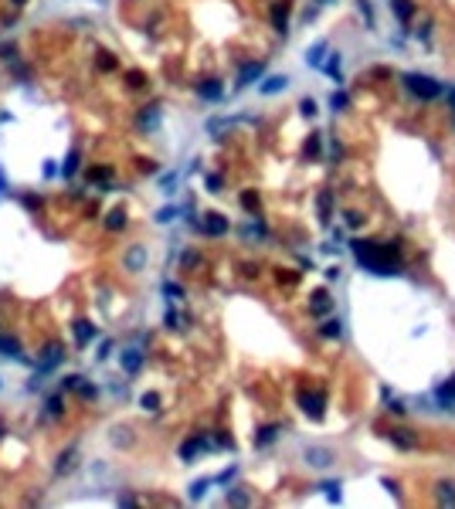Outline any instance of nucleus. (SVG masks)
Returning a JSON list of instances; mask_svg holds the SVG:
<instances>
[{"instance_id":"1","label":"nucleus","mask_w":455,"mask_h":509,"mask_svg":"<svg viewBox=\"0 0 455 509\" xmlns=\"http://www.w3.org/2000/svg\"><path fill=\"white\" fill-rule=\"evenodd\" d=\"M404 82H408V89L415 92L418 99H438V95H442V85L431 82L428 75H415V71H411V75H404Z\"/></svg>"},{"instance_id":"2","label":"nucleus","mask_w":455,"mask_h":509,"mask_svg":"<svg viewBox=\"0 0 455 509\" xmlns=\"http://www.w3.org/2000/svg\"><path fill=\"white\" fill-rule=\"evenodd\" d=\"M323 404H326V394H323V390H303V394H299V407H303L313 421L323 418Z\"/></svg>"},{"instance_id":"3","label":"nucleus","mask_w":455,"mask_h":509,"mask_svg":"<svg viewBox=\"0 0 455 509\" xmlns=\"http://www.w3.org/2000/svg\"><path fill=\"white\" fill-rule=\"evenodd\" d=\"M201 231H208L214 238H221V235H228V217H221V214H208L204 217V224H197Z\"/></svg>"},{"instance_id":"4","label":"nucleus","mask_w":455,"mask_h":509,"mask_svg":"<svg viewBox=\"0 0 455 509\" xmlns=\"http://www.w3.org/2000/svg\"><path fill=\"white\" fill-rule=\"evenodd\" d=\"M208 448H211V445H208L204 438H187V441L180 445V458H183V462H190L194 455H201V451H208Z\"/></svg>"},{"instance_id":"5","label":"nucleus","mask_w":455,"mask_h":509,"mask_svg":"<svg viewBox=\"0 0 455 509\" xmlns=\"http://www.w3.org/2000/svg\"><path fill=\"white\" fill-rule=\"evenodd\" d=\"M306 462H309V465H316V469H326V465H333V451L309 448V451H306Z\"/></svg>"},{"instance_id":"6","label":"nucleus","mask_w":455,"mask_h":509,"mask_svg":"<svg viewBox=\"0 0 455 509\" xmlns=\"http://www.w3.org/2000/svg\"><path fill=\"white\" fill-rule=\"evenodd\" d=\"M255 78H262V61H248L242 68V75H238V85H251Z\"/></svg>"},{"instance_id":"7","label":"nucleus","mask_w":455,"mask_h":509,"mask_svg":"<svg viewBox=\"0 0 455 509\" xmlns=\"http://www.w3.org/2000/svg\"><path fill=\"white\" fill-rule=\"evenodd\" d=\"M316 204H319V221H323V224H330V210H333V194H330V190H319Z\"/></svg>"},{"instance_id":"8","label":"nucleus","mask_w":455,"mask_h":509,"mask_svg":"<svg viewBox=\"0 0 455 509\" xmlns=\"http://www.w3.org/2000/svg\"><path fill=\"white\" fill-rule=\"evenodd\" d=\"M75 339H78V346H89L95 339V326L92 323H75Z\"/></svg>"},{"instance_id":"9","label":"nucleus","mask_w":455,"mask_h":509,"mask_svg":"<svg viewBox=\"0 0 455 509\" xmlns=\"http://www.w3.org/2000/svg\"><path fill=\"white\" fill-rule=\"evenodd\" d=\"M122 367H126V373H136V370L143 367V353H140V350H126V353H122Z\"/></svg>"},{"instance_id":"10","label":"nucleus","mask_w":455,"mask_h":509,"mask_svg":"<svg viewBox=\"0 0 455 509\" xmlns=\"http://www.w3.org/2000/svg\"><path fill=\"white\" fill-rule=\"evenodd\" d=\"M391 10L397 14V21H411V14H415V3H411V0H391Z\"/></svg>"},{"instance_id":"11","label":"nucleus","mask_w":455,"mask_h":509,"mask_svg":"<svg viewBox=\"0 0 455 509\" xmlns=\"http://www.w3.org/2000/svg\"><path fill=\"white\" fill-rule=\"evenodd\" d=\"M197 92H201L204 99H221V95H224L221 82H211V78H208V82H197Z\"/></svg>"},{"instance_id":"12","label":"nucleus","mask_w":455,"mask_h":509,"mask_svg":"<svg viewBox=\"0 0 455 509\" xmlns=\"http://www.w3.org/2000/svg\"><path fill=\"white\" fill-rule=\"evenodd\" d=\"M0 353H3V357H17V360H21V343H17L14 336H0Z\"/></svg>"},{"instance_id":"13","label":"nucleus","mask_w":455,"mask_h":509,"mask_svg":"<svg viewBox=\"0 0 455 509\" xmlns=\"http://www.w3.org/2000/svg\"><path fill=\"white\" fill-rule=\"evenodd\" d=\"M61 357H65V353H61V346H58V343H51V346L44 350V357H41V370H48V367H55V363H58Z\"/></svg>"},{"instance_id":"14","label":"nucleus","mask_w":455,"mask_h":509,"mask_svg":"<svg viewBox=\"0 0 455 509\" xmlns=\"http://www.w3.org/2000/svg\"><path fill=\"white\" fill-rule=\"evenodd\" d=\"M285 17H289V3L282 0V3H275V7H272V21H275V28L282 31V34H285Z\"/></svg>"},{"instance_id":"15","label":"nucleus","mask_w":455,"mask_h":509,"mask_svg":"<svg viewBox=\"0 0 455 509\" xmlns=\"http://www.w3.org/2000/svg\"><path fill=\"white\" fill-rule=\"evenodd\" d=\"M285 85H289V78H285V75H272V78L262 85V92H265V95H275V92H282Z\"/></svg>"},{"instance_id":"16","label":"nucleus","mask_w":455,"mask_h":509,"mask_svg":"<svg viewBox=\"0 0 455 509\" xmlns=\"http://www.w3.org/2000/svg\"><path fill=\"white\" fill-rule=\"evenodd\" d=\"M323 51H326V41L313 44V51H306V61H309L313 68H323Z\"/></svg>"},{"instance_id":"17","label":"nucleus","mask_w":455,"mask_h":509,"mask_svg":"<svg viewBox=\"0 0 455 509\" xmlns=\"http://www.w3.org/2000/svg\"><path fill=\"white\" fill-rule=\"evenodd\" d=\"M340 333H343V323H340V319H326V323L319 326V336H326V339H333Z\"/></svg>"},{"instance_id":"18","label":"nucleus","mask_w":455,"mask_h":509,"mask_svg":"<svg viewBox=\"0 0 455 509\" xmlns=\"http://www.w3.org/2000/svg\"><path fill=\"white\" fill-rule=\"evenodd\" d=\"M309 309H313L316 316L330 312V296H326V292H316V296H313V305H309Z\"/></svg>"},{"instance_id":"19","label":"nucleus","mask_w":455,"mask_h":509,"mask_svg":"<svg viewBox=\"0 0 455 509\" xmlns=\"http://www.w3.org/2000/svg\"><path fill=\"white\" fill-rule=\"evenodd\" d=\"M143 262H146V251H143V248H133V251L126 255V265H129V271H136Z\"/></svg>"},{"instance_id":"20","label":"nucleus","mask_w":455,"mask_h":509,"mask_svg":"<svg viewBox=\"0 0 455 509\" xmlns=\"http://www.w3.org/2000/svg\"><path fill=\"white\" fill-rule=\"evenodd\" d=\"M279 431H282V424H269V428H262V431H258V438H255V445H269Z\"/></svg>"},{"instance_id":"21","label":"nucleus","mask_w":455,"mask_h":509,"mask_svg":"<svg viewBox=\"0 0 455 509\" xmlns=\"http://www.w3.org/2000/svg\"><path fill=\"white\" fill-rule=\"evenodd\" d=\"M408 435H411V431H391V441H394L397 448H404V451H408V448H415V441H411Z\"/></svg>"},{"instance_id":"22","label":"nucleus","mask_w":455,"mask_h":509,"mask_svg":"<svg viewBox=\"0 0 455 509\" xmlns=\"http://www.w3.org/2000/svg\"><path fill=\"white\" fill-rule=\"evenodd\" d=\"M122 224H126V214H122L119 207L109 210V217H105V228H109V231H116V228H122Z\"/></svg>"},{"instance_id":"23","label":"nucleus","mask_w":455,"mask_h":509,"mask_svg":"<svg viewBox=\"0 0 455 509\" xmlns=\"http://www.w3.org/2000/svg\"><path fill=\"white\" fill-rule=\"evenodd\" d=\"M438 489H442L438 499H442L445 506H455V485H452V482H445V485H438Z\"/></svg>"},{"instance_id":"24","label":"nucleus","mask_w":455,"mask_h":509,"mask_svg":"<svg viewBox=\"0 0 455 509\" xmlns=\"http://www.w3.org/2000/svg\"><path fill=\"white\" fill-rule=\"evenodd\" d=\"M140 407H143V411H160V397H156V394H143V397H140Z\"/></svg>"},{"instance_id":"25","label":"nucleus","mask_w":455,"mask_h":509,"mask_svg":"<svg viewBox=\"0 0 455 509\" xmlns=\"http://www.w3.org/2000/svg\"><path fill=\"white\" fill-rule=\"evenodd\" d=\"M109 177H112L109 167H95V170L89 173V180H95V183H109Z\"/></svg>"},{"instance_id":"26","label":"nucleus","mask_w":455,"mask_h":509,"mask_svg":"<svg viewBox=\"0 0 455 509\" xmlns=\"http://www.w3.org/2000/svg\"><path fill=\"white\" fill-rule=\"evenodd\" d=\"M156 119H160V116H156V109H150V112H140V126H146V129H153V126H156Z\"/></svg>"},{"instance_id":"27","label":"nucleus","mask_w":455,"mask_h":509,"mask_svg":"<svg viewBox=\"0 0 455 509\" xmlns=\"http://www.w3.org/2000/svg\"><path fill=\"white\" fill-rule=\"evenodd\" d=\"M78 170V150H71V156H68V163H65V177H71Z\"/></svg>"},{"instance_id":"28","label":"nucleus","mask_w":455,"mask_h":509,"mask_svg":"<svg viewBox=\"0 0 455 509\" xmlns=\"http://www.w3.org/2000/svg\"><path fill=\"white\" fill-rule=\"evenodd\" d=\"M323 68H326V71H330V75H333L336 82H340V55H333V58L326 61V65H323Z\"/></svg>"},{"instance_id":"29","label":"nucleus","mask_w":455,"mask_h":509,"mask_svg":"<svg viewBox=\"0 0 455 509\" xmlns=\"http://www.w3.org/2000/svg\"><path fill=\"white\" fill-rule=\"evenodd\" d=\"M347 102H350V99H347L343 92H333V95H330V105H333V109H347Z\"/></svg>"},{"instance_id":"30","label":"nucleus","mask_w":455,"mask_h":509,"mask_svg":"<svg viewBox=\"0 0 455 509\" xmlns=\"http://www.w3.org/2000/svg\"><path fill=\"white\" fill-rule=\"evenodd\" d=\"M204 492H208V482H204V479H201V482H194V485H190V499H201Z\"/></svg>"},{"instance_id":"31","label":"nucleus","mask_w":455,"mask_h":509,"mask_svg":"<svg viewBox=\"0 0 455 509\" xmlns=\"http://www.w3.org/2000/svg\"><path fill=\"white\" fill-rule=\"evenodd\" d=\"M306 153H309V156H316V153H319V133H313V136H309V143H306Z\"/></svg>"},{"instance_id":"32","label":"nucleus","mask_w":455,"mask_h":509,"mask_svg":"<svg viewBox=\"0 0 455 509\" xmlns=\"http://www.w3.org/2000/svg\"><path fill=\"white\" fill-rule=\"evenodd\" d=\"M174 187H177V177H170V173H167V177L160 180V190H163V194H174Z\"/></svg>"},{"instance_id":"33","label":"nucleus","mask_w":455,"mask_h":509,"mask_svg":"<svg viewBox=\"0 0 455 509\" xmlns=\"http://www.w3.org/2000/svg\"><path fill=\"white\" fill-rule=\"evenodd\" d=\"M174 217H177V207H163L160 214H156V221H160V224H167V221H174Z\"/></svg>"},{"instance_id":"34","label":"nucleus","mask_w":455,"mask_h":509,"mask_svg":"<svg viewBox=\"0 0 455 509\" xmlns=\"http://www.w3.org/2000/svg\"><path fill=\"white\" fill-rule=\"evenodd\" d=\"M299 109H303V116H309V119L316 116V102H313V99H303V102H299Z\"/></svg>"},{"instance_id":"35","label":"nucleus","mask_w":455,"mask_h":509,"mask_svg":"<svg viewBox=\"0 0 455 509\" xmlns=\"http://www.w3.org/2000/svg\"><path fill=\"white\" fill-rule=\"evenodd\" d=\"M163 292H167L170 299H180V296H183V289H180V285H174V282H167V285H163Z\"/></svg>"},{"instance_id":"36","label":"nucleus","mask_w":455,"mask_h":509,"mask_svg":"<svg viewBox=\"0 0 455 509\" xmlns=\"http://www.w3.org/2000/svg\"><path fill=\"white\" fill-rule=\"evenodd\" d=\"M78 384H82V377H65V380H61V390H78Z\"/></svg>"},{"instance_id":"37","label":"nucleus","mask_w":455,"mask_h":509,"mask_svg":"<svg viewBox=\"0 0 455 509\" xmlns=\"http://www.w3.org/2000/svg\"><path fill=\"white\" fill-rule=\"evenodd\" d=\"M323 489H326L330 499H340V482H323Z\"/></svg>"},{"instance_id":"38","label":"nucleus","mask_w":455,"mask_h":509,"mask_svg":"<svg viewBox=\"0 0 455 509\" xmlns=\"http://www.w3.org/2000/svg\"><path fill=\"white\" fill-rule=\"evenodd\" d=\"M163 323H167V330H174V326H177V323H180V316H177V312H174V309H170V312H167V316H163Z\"/></svg>"},{"instance_id":"39","label":"nucleus","mask_w":455,"mask_h":509,"mask_svg":"<svg viewBox=\"0 0 455 509\" xmlns=\"http://www.w3.org/2000/svg\"><path fill=\"white\" fill-rule=\"evenodd\" d=\"M78 394H82L85 401H92V397H95V387H92V384H78Z\"/></svg>"},{"instance_id":"40","label":"nucleus","mask_w":455,"mask_h":509,"mask_svg":"<svg viewBox=\"0 0 455 509\" xmlns=\"http://www.w3.org/2000/svg\"><path fill=\"white\" fill-rule=\"evenodd\" d=\"M48 414H61V397H51V401H48Z\"/></svg>"},{"instance_id":"41","label":"nucleus","mask_w":455,"mask_h":509,"mask_svg":"<svg viewBox=\"0 0 455 509\" xmlns=\"http://www.w3.org/2000/svg\"><path fill=\"white\" fill-rule=\"evenodd\" d=\"M228 503H238V506H245V503H248V496H245V492H231V496H228Z\"/></svg>"},{"instance_id":"42","label":"nucleus","mask_w":455,"mask_h":509,"mask_svg":"<svg viewBox=\"0 0 455 509\" xmlns=\"http://www.w3.org/2000/svg\"><path fill=\"white\" fill-rule=\"evenodd\" d=\"M360 221H364V217H360L357 210H353V214H347V224H350V228H360Z\"/></svg>"},{"instance_id":"43","label":"nucleus","mask_w":455,"mask_h":509,"mask_svg":"<svg viewBox=\"0 0 455 509\" xmlns=\"http://www.w3.org/2000/svg\"><path fill=\"white\" fill-rule=\"evenodd\" d=\"M242 204H245V207H248V210H251V207H255V204H258V197H255V194H245V197H242Z\"/></svg>"},{"instance_id":"44","label":"nucleus","mask_w":455,"mask_h":509,"mask_svg":"<svg viewBox=\"0 0 455 509\" xmlns=\"http://www.w3.org/2000/svg\"><path fill=\"white\" fill-rule=\"evenodd\" d=\"M129 85H143V75L140 71H129Z\"/></svg>"},{"instance_id":"45","label":"nucleus","mask_w":455,"mask_h":509,"mask_svg":"<svg viewBox=\"0 0 455 509\" xmlns=\"http://www.w3.org/2000/svg\"><path fill=\"white\" fill-rule=\"evenodd\" d=\"M208 187H211L214 194H217V190H221V177H208Z\"/></svg>"},{"instance_id":"46","label":"nucleus","mask_w":455,"mask_h":509,"mask_svg":"<svg viewBox=\"0 0 455 509\" xmlns=\"http://www.w3.org/2000/svg\"><path fill=\"white\" fill-rule=\"evenodd\" d=\"M140 170H143V173H156V163H153V160H146V163H143Z\"/></svg>"},{"instance_id":"47","label":"nucleus","mask_w":455,"mask_h":509,"mask_svg":"<svg viewBox=\"0 0 455 509\" xmlns=\"http://www.w3.org/2000/svg\"><path fill=\"white\" fill-rule=\"evenodd\" d=\"M445 102H449V105L455 109V89H449V92H445Z\"/></svg>"},{"instance_id":"48","label":"nucleus","mask_w":455,"mask_h":509,"mask_svg":"<svg viewBox=\"0 0 455 509\" xmlns=\"http://www.w3.org/2000/svg\"><path fill=\"white\" fill-rule=\"evenodd\" d=\"M10 3H14V7H24V3H28V0H10Z\"/></svg>"},{"instance_id":"49","label":"nucleus","mask_w":455,"mask_h":509,"mask_svg":"<svg viewBox=\"0 0 455 509\" xmlns=\"http://www.w3.org/2000/svg\"><path fill=\"white\" fill-rule=\"evenodd\" d=\"M0 187H3V177H0Z\"/></svg>"}]
</instances>
